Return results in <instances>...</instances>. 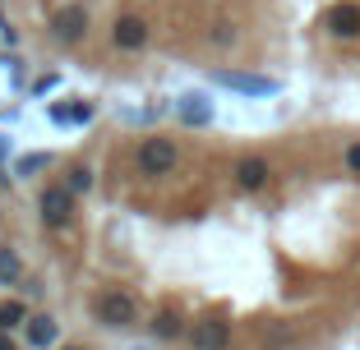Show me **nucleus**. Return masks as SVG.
Instances as JSON below:
<instances>
[{"label": "nucleus", "instance_id": "1", "mask_svg": "<svg viewBox=\"0 0 360 350\" xmlns=\"http://www.w3.org/2000/svg\"><path fill=\"white\" fill-rule=\"evenodd\" d=\"M176 161H180V148L171 143V138L153 134V138L139 143V170H143V175H171Z\"/></svg>", "mask_w": 360, "mask_h": 350}, {"label": "nucleus", "instance_id": "2", "mask_svg": "<svg viewBox=\"0 0 360 350\" xmlns=\"http://www.w3.org/2000/svg\"><path fill=\"white\" fill-rule=\"evenodd\" d=\"M212 83H217V88H231V93H240V97H273V93H282V83H277V79H268V74H245V69H212Z\"/></svg>", "mask_w": 360, "mask_h": 350}, {"label": "nucleus", "instance_id": "3", "mask_svg": "<svg viewBox=\"0 0 360 350\" xmlns=\"http://www.w3.org/2000/svg\"><path fill=\"white\" fill-rule=\"evenodd\" d=\"M51 42H60V46H79L88 37V10L84 5H60V10L51 14Z\"/></svg>", "mask_w": 360, "mask_h": 350}, {"label": "nucleus", "instance_id": "4", "mask_svg": "<svg viewBox=\"0 0 360 350\" xmlns=\"http://www.w3.org/2000/svg\"><path fill=\"white\" fill-rule=\"evenodd\" d=\"M75 198H79V194L70 189L65 180H60V184H46L42 198H37V208H42V222H46V226H65L70 217H75Z\"/></svg>", "mask_w": 360, "mask_h": 350}, {"label": "nucleus", "instance_id": "5", "mask_svg": "<svg viewBox=\"0 0 360 350\" xmlns=\"http://www.w3.org/2000/svg\"><path fill=\"white\" fill-rule=\"evenodd\" d=\"M153 37L148 19L143 14H116V23H111V42L120 46V51H143Z\"/></svg>", "mask_w": 360, "mask_h": 350}, {"label": "nucleus", "instance_id": "6", "mask_svg": "<svg viewBox=\"0 0 360 350\" xmlns=\"http://www.w3.org/2000/svg\"><path fill=\"white\" fill-rule=\"evenodd\" d=\"M323 28H328V37H338V42H356L360 37V5L356 0H338V5L323 14Z\"/></svg>", "mask_w": 360, "mask_h": 350}, {"label": "nucleus", "instance_id": "7", "mask_svg": "<svg viewBox=\"0 0 360 350\" xmlns=\"http://www.w3.org/2000/svg\"><path fill=\"white\" fill-rule=\"evenodd\" d=\"M134 299L125 295V290H102V295H97V318L106 323V328H129V323H134Z\"/></svg>", "mask_w": 360, "mask_h": 350}, {"label": "nucleus", "instance_id": "8", "mask_svg": "<svg viewBox=\"0 0 360 350\" xmlns=\"http://www.w3.org/2000/svg\"><path fill=\"white\" fill-rule=\"evenodd\" d=\"M231 175H236V184H240L245 194H259L268 180H273V166H268V157H240L231 166Z\"/></svg>", "mask_w": 360, "mask_h": 350}, {"label": "nucleus", "instance_id": "9", "mask_svg": "<svg viewBox=\"0 0 360 350\" xmlns=\"http://www.w3.org/2000/svg\"><path fill=\"white\" fill-rule=\"evenodd\" d=\"M190 341H194V350H226L231 346V323L226 318H203V323H194Z\"/></svg>", "mask_w": 360, "mask_h": 350}, {"label": "nucleus", "instance_id": "10", "mask_svg": "<svg viewBox=\"0 0 360 350\" xmlns=\"http://www.w3.org/2000/svg\"><path fill=\"white\" fill-rule=\"evenodd\" d=\"M176 116H180V125L203 129L212 120V102L203 93H185V97H176Z\"/></svg>", "mask_w": 360, "mask_h": 350}, {"label": "nucleus", "instance_id": "11", "mask_svg": "<svg viewBox=\"0 0 360 350\" xmlns=\"http://www.w3.org/2000/svg\"><path fill=\"white\" fill-rule=\"evenodd\" d=\"M56 337H60L56 318H46V314L28 318V346H32V350H51V346H56Z\"/></svg>", "mask_w": 360, "mask_h": 350}, {"label": "nucleus", "instance_id": "12", "mask_svg": "<svg viewBox=\"0 0 360 350\" xmlns=\"http://www.w3.org/2000/svg\"><path fill=\"white\" fill-rule=\"evenodd\" d=\"M14 328H28V309L19 299H5L0 304V332H14Z\"/></svg>", "mask_w": 360, "mask_h": 350}, {"label": "nucleus", "instance_id": "13", "mask_svg": "<svg viewBox=\"0 0 360 350\" xmlns=\"http://www.w3.org/2000/svg\"><path fill=\"white\" fill-rule=\"evenodd\" d=\"M19 276H23L19 254H14V249H0V286H14Z\"/></svg>", "mask_w": 360, "mask_h": 350}, {"label": "nucleus", "instance_id": "14", "mask_svg": "<svg viewBox=\"0 0 360 350\" xmlns=\"http://www.w3.org/2000/svg\"><path fill=\"white\" fill-rule=\"evenodd\" d=\"M46 166H51V157H46V152H28V157L14 161L10 175H19V180H23V175H37V170H46Z\"/></svg>", "mask_w": 360, "mask_h": 350}, {"label": "nucleus", "instance_id": "15", "mask_svg": "<svg viewBox=\"0 0 360 350\" xmlns=\"http://www.w3.org/2000/svg\"><path fill=\"white\" fill-rule=\"evenodd\" d=\"M153 332H158L162 341H171V337H180V314H171V309H162L158 318H153Z\"/></svg>", "mask_w": 360, "mask_h": 350}, {"label": "nucleus", "instance_id": "16", "mask_svg": "<svg viewBox=\"0 0 360 350\" xmlns=\"http://www.w3.org/2000/svg\"><path fill=\"white\" fill-rule=\"evenodd\" d=\"M65 184H70L75 194H88V189H93V170H88V166H70V170H65Z\"/></svg>", "mask_w": 360, "mask_h": 350}, {"label": "nucleus", "instance_id": "17", "mask_svg": "<svg viewBox=\"0 0 360 350\" xmlns=\"http://www.w3.org/2000/svg\"><path fill=\"white\" fill-rule=\"evenodd\" d=\"M342 166H347L351 175H360V138H351L347 148H342Z\"/></svg>", "mask_w": 360, "mask_h": 350}, {"label": "nucleus", "instance_id": "18", "mask_svg": "<svg viewBox=\"0 0 360 350\" xmlns=\"http://www.w3.org/2000/svg\"><path fill=\"white\" fill-rule=\"evenodd\" d=\"M208 37H212V46H231L236 42V28H231V23H212Z\"/></svg>", "mask_w": 360, "mask_h": 350}, {"label": "nucleus", "instance_id": "19", "mask_svg": "<svg viewBox=\"0 0 360 350\" xmlns=\"http://www.w3.org/2000/svg\"><path fill=\"white\" fill-rule=\"evenodd\" d=\"M56 83H60V74H42L37 83H32V93H37V97H46V93H51Z\"/></svg>", "mask_w": 360, "mask_h": 350}, {"label": "nucleus", "instance_id": "20", "mask_svg": "<svg viewBox=\"0 0 360 350\" xmlns=\"http://www.w3.org/2000/svg\"><path fill=\"white\" fill-rule=\"evenodd\" d=\"M0 350H19V346L10 341V332H0Z\"/></svg>", "mask_w": 360, "mask_h": 350}]
</instances>
